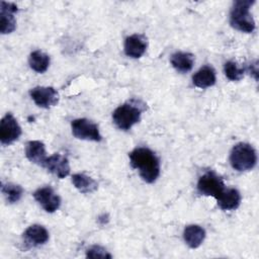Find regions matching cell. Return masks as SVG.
<instances>
[{
    "label": "cell",
    "mask_w": 259,
    "mask_h": 259,
    "mask_svg": "<svg viewBox=\"0 0 259 259\" xmlns=\"http://www.w3.org/2000/svg\"><path fill=\"white\" fill-rule=\"evenodd\" d=\"M130 163L139 171L142 179L147 183H153L160 175V161L153 151L148 148H136L130 154Z\"/></svg>",
    "instance_id": "cell-1"
},
{
    "label": "cell",
    "mask_w": 259,
    "mask_h": 259,
    "mask_svg": "<svg viewBox=\"0 0 259 259\" xmlns=\"http://www.w3.org/2000/svg\"><path fill=\"white\" fill-rule=\"evenodd\" d=\"M139 100L127 101L112 112V120L114 124L121 131H128L133 125L138 123L141 119L142 112L146 109L145 104Z\"/></svg>",
    "instance_id": "cell-2"
},
{
    "label": "cell",
    "mask_w": 259,
    "mask_h": 259,
    "mask_svg": "<svg viewBox=\"0 0 259 259\" xmlns=\"http://www.w3.org/2000/svg\"><path fill=\"white\" fill-rule=\"evenodd\" d=\"M254 0H237L230 12V24L233 28L250 33L255 29V21L250 12Z\"/></svg>",
    "instance_id": "cell-3"
},
{
    "label": "cell",
    "mask_w": 259,
    "mask_h": 259,
    "mask_svg": "<svg viewBox=\"0 0 259 259\" xmlns=\"http://www.w3.org/2000/svg\"><path fill=\"white\" fill-rule=\"evenodd\" d=\"M230 163L233 169L239 172L253 169L257 163L255 149L248 143H238L231 151Z\"/></svg>",
    "instance_id": "cell-4"
},
{
    "label": "cell",
    "mask_w": 259,
    "mask_h": 259,
    "mask_svg": "<svg viewBox=\"0 0 259 259\" xmlns=\"http://www.w3.org/2000/svg\"><path fill=\"white\" fill-rule=\"evenodd\" d=\"M225 190L223 179L212 171H207L201 175L197 181V191L206 196H212L215 199Z\"/></svg>",
    "instance_id": "cell-5"
},
{
    "label": "cell",
    "mask_w": 259,
    "mask_h": 259,
    "mask_svg": "<svg viewBox=\"0 0 259 259\" xmlns=\"http://www.w3.org/2000/svg\"><path fill=\"white\" fill-rule=\"evenodd\" d=\"M72 134L79 140L100 142L102 137L99 133L98 125L87 118H77L71 122Z\"/></svg>",
    "instance_id": "cell-6"
},
{
    "label": "cell",
    "mask_w": 259,
    "mask_h": 259,
    "mask_svg": "<svg viewBox=\"0 0 259 259\" xmlns=\"http://www.w3.org/2000/svg\"><path fill=\"white\" fill-rule=\"evenodd\" d=\"M21 127L12 113H6L0 122V141L2 145H10L18 140Z\"/></svg>",
    "instance_id": "cell-7"
},
{
    "label": "cell",
    "mask_w": 259,
    "mask_h": 259,
    "mask_svg": "<svg viewBox=\"0 0 259 259\" xmlns=\"http://www.w3.org/2000/svg\"><path fill=\"white\" fill-rule=\"evenodd\" d=\"M29 95L34 103L41 108H51L59 102V93L54 87L37 86L29 91Z\"/></svg>",
    "instance_id": "cell-8"
},
{
    "label": "cell",
    "mask_w": 259,
    "mask_h": 259,
    "mask_svg": "<svg viewBox=\"0 0 259 259\" xmlns=\"http://www.w3.org/2000/svg\"><path fill=\"white\" fill-rule=\"evenodd\" d=\"M34 199L47 212H55L61 205L60 196L54 191L51 186H45L36 189L33 192Z\"/></svg>",
    "instance_id": "cell-9"
},
{
    "label": "cell",
    "mask_w": 259,
    "mask_h": 259,
    "mask_svg": "<svg viewBox=\"0 0 259 259\" xmlns=\"http://www.w3.org/2000/svg\"><path fill=\"white\" fill-rule=\"evenodd\" d=\"M18 8L15 3L1 1L0 12V31L2 34L11 33L16 28V19L14 17Z\"/></svg>",
    "instance_id": "cell-10"
},
{
    "label": "cell",
    "mask_w": 259,
    "mask_h": 259,
    "mask_svg": "<svg viewBox=\"0 0 259 259\" xmlns=\"http://www.w3.org/2000/svg\"><path fill=\"white\" fill-rule=\"evenodd\" d=\"M44 168L60 179H63L70 174V164L68 158L59 153H55L48 157L44 164Z\"/></svg>",
    "instance_id": "cell-11"
},
{
    "label": "cell",
    "mask_w": 259,
    "mask_h": 259,
    "mask_svg": "<svg viewBox=\"0 0 259 259\" xmlns=\"http://www.w3.org/2000/svg\"><path fill=\"white\" fill-rule=\"evenodd\" d=\"M148 47L147 38L143 34H132L124 40V53L133 59L141 58Z\"/></svg>",
    "instance_id": "cell-12"
},
{
    "label": "cell",
    "mask_w": 259,
    "mask_h": 259,
    "mask_svg": "<svg viewBox=\"0 0 259 259\" xmlns=\"http://www.w3.org/2000/svg\"><path fill=\"white\" fill-rule=\"evenodd\" d=\"M23 240L28 247H37L48 242L49 232L40 225H32L24 231Z\"/></svg>",
    "instance_id": "cell-13"
},
{
    "label": "cell",
    "mask_w": 259,
    "mask_h": 259,
    "mask_svg": "<svg viewBox=\"0 0 259 259\" xmlns=\"http://www.w3.org/2000/svg\"><path fill=\"white\" fill-rule=\"evenodd\" d=\"M45 144L40 141H29L25 146V156L26 158L36 165L44 167V164L47 160Z\"/></svg>",
    "instance_id": "cell-14"
},
{
    "label": "cell",
    "mask_w": 259,
    "mask_h": 259,
    "mask_svg": "<svg viewBox=\"0 0 259 259\" xmlns=\"http://www.w3.org/2000/svg\"><path fill=\"white\" fill-rule=\"evenodd\" d=\"M217 81L215 71L211 66H203L201 67L193 76L192 83L194 86L204 89L214 85Z\"/></svg>",
    "instance_id": "cell-15"
},
{
    "label": "cell",
    "mask_w": 259,
    "mask_h": 259,
    "mask_svg": "<svg viewBox=\"0 0 259 259\" xmlns=\"http://www.w3.org/2000/svg\"><path fill=\"white\" fill-rule=\"evenodd\" d=\"M183 239L190 248H198L205 239V230L198 225H189L184 229Z\"/></svg>",
    "instance_id": "cell-16"
},
{
    "label": "cell",
    "mask_w": 259,
    "mask_h": 259,
    "mask_svg": "<svg viewBox=\"0 0 259 259\" xmlns=\"http://www.w3.org/2000/svg\"><path fill=\"white\" fill-rule=\"evenodd\" d=\"M219 206L224 210H234L239 207L241 202V194L236 188L225 189L217 199Z\"/></svg>",
    "instance_id": "cell-17"
},
{
    "label": "cell",
    "mask_w": 259,
    "mask_h": 259,
    "mask_svg": "<svg viewBox=\"0 0 259 259\" xmlns=\"http://www.w3.org/2000/svg\"><path fill=\"white\" fill-rule=\"evenodd\" d=\"M170 62L176 71L180 73H187L193 68L194 56L191 53L176 52L171 56Z\"/></svg>",
    "instance_id": "cell-18"
},
{
    "label": "cell",
    "mask_w": 259,
    "mask_h": 259,
    "mask_svg": "<svg viewBox=\"0 0 259 259\" xmlns=\"http://www.w3.org/2000/svg\"><path fill=\"white\" fill-rule=\"evenodd\" d=\"M73 185L81 192V193H92L98 188V183L91 178L90 176L84 173H76L72 176Z\"/></svg>",
    "instance_id": "cell-19"
},
{
    "label": "cell",
    "mask_w": 259,
    "mask_h": 259,
    "mask_svg": "<svg viewBox=\"0 0 259 259\" xmlns=\"http://www.w3.org/2000/svg\"><path fill=\"white\" fill-rule=\"evenodd\" d=\"M51 59L49 55L41 52L40 50H36L30 53L28 58L29 67L36 73H45L50 66Z\"/></svg>",
    "instance_id": "cell-20"
},
{
    "label": "cell",
    "mask_w": 259,
    "mask_h": 259,
    "mask_svg": "<svg viewBox=\"0 0 259 259\" xmlns=\"http://www.w3.org/2000/svg\"><path fill=\"white\" fill-rule=\"evenodd\" d=\"M1 191L8 203H15L20 200L23 194V188L14 183H5L1 186Z\"/></svg>",
    "instance_id": "cell-21"
},
{
    "label": "cell",
    "mask_w": 259,
    "mask_h": 259,
    "mask_svg": "<svg viewBox=\"0 0 259 259\" xmlns=\"http://www.w3.org/2000/svg\"><path fill=\"white\" fill-rule=\"evenodd\" d=\"M224 72L230 81H240L244 77L245 69L239 68L236 62L228 61L224 65Z\"/></svg>",
    "instance_id": "cell-22"
},
{
    "label": "cell",
    "mask_w": 259,
    "mask_h": 259,
    "mask_svg": "<svg viewBox=\"0 0 259 259\" xmlns=\"http://www.w3.org/2000/svg\"><path fill=\"white\" fill-rule=\"evenodd\" d=\"M86 257L94 258V259H110V258H112L111 254L108 253V251H106L105 248L98 246V245H94V246H91L90 248H88L86 250Z\"/></svg>",
    "instance_id": "cell-23"
},
{
    "label": "cell",
    "mask_w": 259,
    "mask_h": 259,
    "mask_svg": "<svg viewBox=\"0 0 259 259\" xmlns=\"http://www.w3.org/2000/svg\"><path fill=\"white\" fill-rule=\"evenodd\" d=\"M248 72L250 75H253L255 80H258V69H257V62H255L254 64L251 63L246 69H245V72Z\"/></svg>",
    "instance_id": "cell-24"
}]
</instances>
